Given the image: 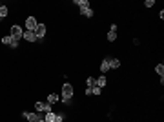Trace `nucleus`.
I'll list each match as a JSON object with an SVG mask.
<instances>
[{
    "label": "nucleus",
    "mask_w": 164,
    "mask_h": 122,
    "mask_svg": "<svg viewBox=\"0 0 164 122\" xmlns=\"http://www.w3.org/2000/svg\"><path fill=\"white\" fill-rule=\"evenodd\" d=\"M35 37H37V40H44V35H46V26L44 24H38V26L35 28Z\"/></svg>",
    "instance_id": "nucleus-3"
},
{
    "label": "nucleus",
    "mask_w": 164,
    "mask_h": 122,
    "mask_svg": "<svg viewBox=\"0 0 164 122\" xmlns=\"http://www.w3.org/2000/svg\"><path fill=\"white\" fill-rule=\"evenodd\" d=\"M75 4H77V6H80V9L89 7V2H88V0H75Z\"/></svg>",
    "instance_id": "nucleus-14"
},
{
    "label": "nucleus",
    "mask_w": 164,
    "mask_h": 122,
    "mask_svg": "<svg viewBox=\"0 0 164 122\" xmlns=\"http://www.w3.org/2000/svg\"><path fill=\"white\" fill-rule=\"evenodd\" d=\"M55 102H58V95L57 93H51L48 97V104H55Z\"/></svg>",
    "instance_id": "nucleus-13"
},
{
    "label": "nucleus",
    "mask_w": 164,
    "mask_h": 122,
    "mask_svg": "<svg viewBox=\"0 0 164 122\" xmlns=\"http://www.w3.org/2000/svg\"><path fill=\"white\" fill-rule=\"evenodd\" d=\"M62 97H69V99H71V97H73V86L71 84H64L62 86Z\"/></svg>",
    "instance_id": "nucleus-6"
},
{
    "label": "nucleus",
    "mask_w": 164,
    "mask_h": 122,
    "mask_svg": "<svg viewBox=\"0 0 164 122\" xmlns=\"http://www.w3.org/2000/svg\"><path fill=\"white\" fill-rule=\"evenodd\" d=\"M35 109H37V113H49L51 111V104H48V102H37L35 104Z\"/></svg>",
    "instance_id": "nucleus-2"
},
{
    "label": "nucleus",
    "mask_w": 164,
    "mask_h": 122,
    "mask_svg": "<svg viewBox=\"0 0 164 122\" xmlns=\"http://www.w3.org/2000/svg\"><path fill=\"white\" fill-rule=\"evenodd\" d=\"M100 71H102V75L106 71H109V58H104L102 60V64H100Z\"/></svg>",
    "instance_id": "nucleus-8"
},
{
    "label": "nucleus",
    "mask_w": 164,
    "mask_h": 122,
    "mask_svg": "<svg viewBox=\"0 0 164 122\" xmlns=\"http://www.w3.org/2000/svg\"><path fill=\"white\" fill-rule=\"evenodd\" d=\"M7 13H9V9H7L6 6H0V18H6Z\"/></svg>",
    "instance_id": "nucleus-15"
},
{
    "label": "nucleus",
    "mask_w": 164,
    "mask_h": 122,
    "mask_svg": "<svg viewBox=\"0 0 164 122\" xmlns=\"http://www.w3.org/2000/svg\"><path fill=\"white\" fill-rule=\"evenodd\" d=\"M121 66V60L119 58H109V69H117Z\"/></svg>",
    "instance_id": "nucleus-10"
},
{
    "label": "nucleus",
    "mask_w": 164,
    "mask_h": 122,
    "mask_svg": "<svg viewBox=\"0 0 164 122\" xmlns=\"http://www.w3.org/2000/svg\"><path fill=\"white\" fill-rule=\"evenodd\" d=\"M11 47H13V49H16V47H18V40H13L11 42Z\"/></svg>",
    "instance_id": "nucleus-23"
},
{
    "label": "nucleus",
    "mask_w": 164,
    "mask_h": 122,
    "mask_svg": "<svg viewBox=\"0 0 164 122\" xmlns=\"http://www.w3.org/2000/svg\"><path fill=\"white\" fill-rule=\"evenodd\" d=\"M11 42H13V38H11V37H9V35H7V37H4V38H2V44H4V46H11Z\"/></svg>",
    "instance_id": "nucleus-17"
},
{
    "label": "nucleus",
    "mask_w": 164,
    "mask_h": 122,
    "mask_svg": "<svg viewBox=\"0 0 164 122\" xmlns=\"http://www.w3.org/2000/svg\"><path fill=\"white\" fill-rule=\"evenodd\" d=\"M144 6H146V7H153V6H155V2H153V0H146Z\"/></svg>",
    "instance_id": "nucleus-21"
},
{
    "label": "nucleus",
    "mask_w": 164,
    "mask_h": 122,
    "mask_svg": "<svg viewBox=\"0 0 164 122\" xmlns=\"http://www.w3.org/2000/svg\"><path fill=\"white\" fill-rule=\"evenodd\" d=\"M37 26H38V22H37L35 16H28L26 18V28H28V31H35Z\"/></svg>",
    "instance_id": "nucleus-4"
},
{
    "label": "nucleus",
    "mask_w": 164,
    "mask_h": 122,
    "mask_svg": "<svg viewBox=\"0 0 164 122\" xmlns=\"http://www.w3.org/2000/svg\"><path fill=\"white\" fill-rule=\"evenodd\" d=\"M22 33H24V29H22L20 26H16V24H15V26L11 28V35H9V37H11L13 40H20V38H22Z\"/></svg>",
    "instance_id": "nucleus-1"
},
{
    "label": "nucleus",
    "mask_w": 164,
    "mask_h": 122,
    "mask_svg": "<svg viewBox=\"0 0 164 122\" xmlns=\"http://www.w3.org/2000/svg\"><path fill=\"white\" fill-rule=\"evenodd\" d=\"M115 38H117V33H115V31H109V33H108V40H109V42H115Z\"/></svg>",
    "instance_id": "nucleus-18"
},
{
    "label": "nucleus",
    "mask_w": 164,
    "mask_h": 122,
    "mask_svg": "<svg viewBox=\"0 0 164 122\" xmlns=\"http://www.w3.org/2000/svg\"><path fill=\"white\" fill-rule=\"evenodd\" d=\"M22 38H24V40H28V42H37V37H35V33L33 31H24V33H22Z\"/></svg>",
    "instance_id": "nucleus-7"
},
{
    "label": "nucleus",
    "mask_w": 164,
    "mask_h": 122,
    "mask_svg": "<svg viewBox=\"0 0 164 122\" xmlns=\"http://www.w3.org/2000/svg\"><path fill=\"white\" fill-rule=\"evenodd\" d=\"M80 13H82L84 16H88V18H91L93 15H95V13H93V9H91V7H84V9H80Z\"/></svg>",
    "instance_id": "nucleus-12"
},
{
    "label": "nucleus",
    "mask_w": 164,
    "mask_h": 122,
    "mask_svg": "<svg viewBox=\"0 0 164 122\" xmlns=\"http://www.w3.org/2000/svg\"><path fill=\"white\" fill-rule=\"evenodd\" d=\"M0 6H2V4H0Z\"/></svg>",
    "instance_id": "nucleus-25"
},
{
    "label": "nucleus",
    "mask_w": 164,
    "mask_h": 122,
    "mask_svg": "<svg viewBox=\"0 0 164 122\" xmlns=\"http://www.w3.org/2000/svg\"><path fill=\"white\" fill-rule=\"evenodd\" d=\"M95 86H97V88H100V89H102V88H104V86H106V77H104V75H102V77H99V79H95Z\"/></svg>",
    "instance_id": "nucleus-9"
},
{
    "label": "nucleus",
    "mask_w": 164,
    "mask_h": 122,
    "mask_svg": "<svg viewBox=\"0 0 164 122\" xmlns=\"http://www.w3.org/2000/svg\"><path fill=\"white\" fill-rule=\"evenodd\" d=\"M44 120H46V122H55V120H57V115H55L53 111H49V113H46Z\"/></svg>",
    "instance_id": "nucleus-11"
},
{
    "label": "nucleus",
    "mask_w": 164,
    "mask_h": 122,
    "mask_svg": "<svg viewBox=\"0 0 164 122\" xmlns=\"http://www.w3.org/2000/svg\"><path fill=\"white\" fill-rule=\"evenodd\" d=\"M62 118H64L62 115H57V120H55V122H62Z\"/></svg>",
    "instance_id": "nucleus-24"
},
{
    "label": "nucleus",
    "mask_w": 164,
    "mask_h": 122,
    "mask_svg": "<svg viewBox=\"0 0 164 122\" xmlns=\"http://www.w3.org/2000/svg\"><path fill=\"white\" fill-rule=\"evenodd\" d=\"M88 88H93V86H95V79H91V77H88Z\"/></svg>",
    "instance_id": "nucleus-20"
},
{
    "label": "nucleus",
    "mask_w": 164,
    "mask_h": 122,
    "mask_svg": "<svg viewBox=\"0 0 164 122\" xmlns=\"http://www.w3.org/2000/svg\"><path fill=\"white\" fill-rule=\"evenodd\" d=\"M155 71L159 73V75H160V79L164 77V64H157V67H155Z\"/></svg>",
    "instance_id": "nucleus-16"
},
{
    "label": "nucleus",
    "mask_w": 164,
    "mask_h": 122,
    "mask_svg": "<svg viewBox=\"0 0 164 122\" xmlns=\"http://www.w3.org/2000/svg\"><path fill=\"white\" fill-rule=\"evenodd\" d=\"M24 118H26V120H29V122H38L42 117H40V113H31V111H26V113H24Z\"/></svg>",
    "instance_id": "nucleus-5"
},
{
    "label": "nucleus",
    "mask_w": 164,
    "mask_h": 122,
    "mask_svg": "<svg viewBox=\"0 0 164 122\" xmlns=\"http://www.w3.org/2000/svg\"><path fill=\"white\" fill-rule=\"evenodd\" d=\"M62 102L67 106V104H71V99H69V97H62Z\"/></svg>",
    "instance_id": "nucleus-22"
},
{
    "label": "nucleus",
    "mask_w": 164,
    "mask_h": 122,
    "mask_svg": "<svg viewBox=\"0 0 164 122\" xmlns=\"http://www.w3.org/2000/svg\"><path fill=\"white\" fill-rule=\"evenodd\" d=\"M91 95H100V88L93 86V88H91Z\"/></svg>",
    "instance_id": "nucleus-19"
}]
</instances>
